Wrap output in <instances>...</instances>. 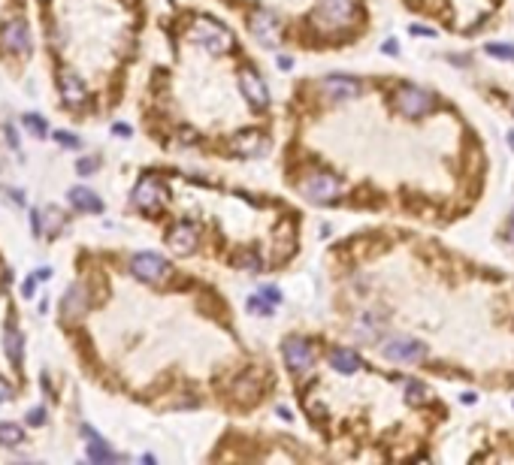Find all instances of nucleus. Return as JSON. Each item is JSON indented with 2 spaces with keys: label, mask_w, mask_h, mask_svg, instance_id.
<instances>
[{
  "label": "nucleus",
  "mask_w": 514,
  "mask_h": 465,
  "mask_svg": "<svg viewBox=\"0 0 514 465\" xmlns=\"http://www.w3.org/2000/svg\"><path fill=\"white\" fill-rule=\"evenodd\" d=\"M278 302H281L278 287H264V290L255 293V296L245 302V308L248 311H257V315H272V308H276Z\"/></svg>",
  "instance_id": "nucleus-15"
},
{
  "label": "nucleus",
  "mask_w": 514,
  "mask_h": 465,
  "mask_svg": "<svg viewBox=\"0 0 514 465\" xmlns=\"http://www.w3.org/2000/svg\"><path fill=\"white\" fill-rule=\"evenodd\" d=\"M9 396H13V387H9L6 378H0V402H6Z\"/></svg>",
  "instance_id": "nucleus-29"
},
{
  "label": "nucleus",
  "mask_w": 514,
  "mask_h": 465,
  "mask_svg": "<svg viewBox=\"0 0 514 465\" xmlns=\"http://www.w3.org/2000/svg\"><path fill=\"white\" fill-rule=\"evenodd\" d=\"M393 100H397L399 112L409 115V118H423V115H427L430 109H432V97L427 94V91L415 88V85H402Z\"/></svg>",
  "instance_id": "nucleus-4"
},
{
  "label": "nucleus",
  "mask_w": 514,
  "mask_h": 465,
  "mask_svg": "<svg viewBox=\"0 0 514 465\" xmlns=\"http://www.w3.org/2000/svg\"><path fill=\"white\" fill-rule=\"evenodd\" d=\"M34 221H37V232H43V236H55V232L64 227V215H60L58 209H52V206H46V209H39V211H34Z\"/></svg>",
  "instance_id": "nucleus-16"
},
{
  "label": "nucleus",
  "mask_w": 514,
  "mask_h": 465,
  "mask_svg": "<svg viewBox=\"0 0 514 465\" xmlns=\"http://www.w3.org/2000/svg\"><path fill=\"white\" fill-rule=\"evenodd\" d=\"M60 94H64L70 106H79L88 97V88L76 73H60Z\"/></svg>",
  "instance_id": "nucleus-14"
},
{
  "label": "nucleus",
  "mask_w": 514,
  "mask_h": 465,
  "mask_svg": "<svg viewBox=\"0 0 514 465\" xmlns=\"http://www.w3.org/2000/svg\"><path fill=\"white\" fill-rule=\"evenodd\" d=\"M411 34H418V37H436V30L427 27V25H411Z\"/></svg>",
  "instance_id": "nucleus-28"
},
{
  "label": "nucleus",
  "mask_w": 514,
  "mask_h": 465,
  "mask_svg": "<svg viewBox=\"0 0 514 465\" xmlns=\"http://www.w3.org/2000/svg\"><path fill=\"white\" fill-rule=\"evenodd\" d=\"M67 197H70V203H73V209H79V211H91V215H97V211L103 209L100 197L94 194V190H88V188H73Z\"/></svg>",
  "instance_id": "nucleus-17"
},
{
  "label": "nucleus",
  "mask_w": 514,
  "mask_h": 465,
  "mask_svg": "<svg viewBox=\"0 0 514 465\" xmlns=\"http://www.w3.org/2000/svg\"><path fill=\"white\" fill-rule=\"evenodd\" d=\"M423 345H418L415 339H406V336H397V339H387L385 341V357L387 360H397V362H418L423 360Z\"/></svg>",
  "instance_id": "nucleus-9"
},
{
  "label": "nucleus",
  "mask_w": 514,
  "mask_h": 465,
  "mask_svg": "<svg viewBox=\"0 0 514 465\" xmlns=\"http://www.w3.org/2000/svg\"><path fill=\"white\" fill-rule=\"evenodd\" d=\"M324 91H327L330 100L342 103V100L357 97L360 94V85L354 82V79H348V76H330V79H324Z\"/></svg>",
  "instance_id": "nucleus-13"
},
{
  "label": "nucleus",
  "mask_w": 514,
  "mask_h": 465,
  "mask_svg": "<svg viewBox=\"0 0 514 465\" xmlns=\"http://www.w3.org/2000/svg\"><path fill=\"white\" fill-rule=\"evenodd\" d=\"M134 203L139 209H146V211H158L160 206L167 203V188L160 185L158 178H143L134 188Z\"/></svg>",
  "instance_id": "nucleus-8"
},
{
  "label": "nucleus",
  "mask_w": 514,
  "mask_h": 465,
  "mask_svg": "<svg viewBox=\"0 0 514 465\" xmlns=\"http://www.w3.org/2000/svg\"><path fill=\"white\" fill-rule=\"evenodd\" d=\"M191 39L200 43L203 48H209L212 55H224V52L233 48V34H230L224 25H218L215 18H209V15H197L194 18V25H191Z\"/></svg>",
  "instance_id": "nucleus-1"
},
{
  "label": "nucleus",
  "mask_w": 514,
  "mask_h": 465,
  "mask_svg": "<svg viewBox=\"0 0 514 465\" xmlns=\"http://www.w3.org/2000/svg\"><path fill=\"white\" fill-rule=\"evenodd\" d=\"M427 387L423 384H409V402H415V405H420V402H427Z\"/></svg>",
  "instance_id": "nucleus-25"
},
{
  "label": "nucleus",
  "mask_w": 514,
  "mask_h": 465,
  "mask_svg": "<svg viewBox=\"0 0 514 465\" xmlns=\"http://www.w3.org/2000/svg\"><path fill=\"white\" fill-rule=\"evenodd\" d=\"M130 272L139 281H148V284H160V281L169 278V263L158 254H136L130 260Z\"/></svg>",
  "instance_id": "nucleus-3"
},
{
  "label": "nucleus",
  "mask_w": 514,
  "mask_h": 465,
  "mask_svg": "<svg viewBox=\"0 0 514 465\" xmlns=\"http://www.w3.org/2000/svg\"><path fill=\"white\" fill-rule=\"evenodd\" d=\"M55 139H58L60 145H70V148H76V145H79V139H76V136H70V133H64V130H60V133H55Z\"/></svg>",
  "instance_id": "nucleus-27"
},
{
  "label": "nucleus",
  "mask_w": 514,
  "mask_h": 465,
  "mask_svg": "<svg viewBox=\"0 0 514 465\" xmlns=\"http://www.w3.org/2000/svg\"><path fill=\"white\" fill-rule=\"evenodd\" d=\"M508 239L514 242V209H511V227H508Z\"/></svg>",
  "instance_id": "nucleus-33"
},
{
  "label": "nucleus",
  "mask_w": 514,
  "mask_h": 465,
  "mask_svg": "<svg viewBox=\"0 0 514 465\" xmlns=\"http://www.w3.org/2000/svg\"><path fill=\"white\" fill-rule=\"evenodd\" d=\"M27 423H30V426H39V423H46V411L43 408H34V411L27 414Z\"/></svg>",
  "instance_id": "nucleus-26"
},
{
  "label": "nucleus",
  "mask_w": 514,
  "mask_h": 465,
  "mask_svg": "<svg viewBox=\"0 0 514 465\" xmlns=\"http://www.w3.org/2000/svg\"><path fill=\"white\" fill-rule=\"evenodd\" d=\"M300 190L306 199H311V203H333V199L339 197L342 185H339V178L330 176V173H311V176L302 178Z\"/></svg>",
  "instance_id": "nucleus-2"
},
{
  "label": "nucleus",
  "mask_w": 514,
  "mask_h": 465,
  "mask_svg": "<svg viewBox=\"0 0 514 465\" xmlns=\"http://www.w3.org/2000/svg\"><path fill=\"white\" fill-rule=\"evenodd\" d=\"M94 169H97V160H79V173H82V176L94 173Z\"/></svg>",
  "instance_id": "nucleus-30"
},
{
  "label": "nucleus",
  "mask_w": 514,
  "mask_h": 465,
  "mask_svg": "<svg viewBox=\"0 0 514 465\" xmlns=\"http://www.w3.org/2000/svg\"><path fill=\"white\" fill-rule=\"evenodd\" d=\"M115 133H118V136H127L130 130H127V124H115Z\"/></svg>",
  "instance_id": "nucleus-32"
},
{
  "label": "nucleus",
  "mask_w": 514,
  "mask_h": 465,
  "mask_svg": "<svg viewBox=\"0 0 514 465\" xmlns=\"http://www.w3.org/2000/svg\"><path fill=\"white\" fill-rule=\"evenodd\" d=\"M25 438L22 426H15V423H0V444H6V447H13Z\"/></svg>",
  "instance_id": "nucleus-22"
},
{
  "label": "nucleus",
  "mask_w": 514,
  "mask_h": 465,
  "mask_svg": "<svg viewBox=\"0 0 514 465\" xmlns=\"http://www.w3.org/2000/svg\"><path fill=\"white\" fill-rule=\"evenodd\" d=\"M0 39H4V46L9 52H27L30 48V34H27V25L22 18H15V22H6L4 30H0Z\"/></svg>",
  "instance_id": "nucleus-11"
},
{
  "label": "nucleus",
  "mask_w": 514,
  "mask_h": 465,
  "mask_svg": "<svg viewBox=\"0 0 514 465\" xmlns=\"http://www.w3.org/2000/svg\"><path fill=\"white\" fill-rule=\"evenodd\" d=\"M330 366L336 372H345V375H354V372L360 369V357L348 348H336L330 353Z\"/></svg>",
  "instance_id": "nucleus-18"
},
{
  "label": "nucleus",
  "mask_w": 514,
  "mask_h": 465,
  "mask_svg": "<svg viewBox=\"0 0 514 465\" xmlns=\"http://www.w3.org/2000/svg\"><path fill=\"white\" fill-rule=\"evenodd\" d=\"M239 88H242V94H245V100L255 109H266L269 106V88H266V82L257 76V70H251V67H245L239 73Z\"/></svg>",
  "instance_id": "nucleus-6"
},
{
  "label": "nucleus",
  "mask_w": 514,
  "mask_h": 465,
  "mask_svg": "<svg viewBox=\"0 0 514 465\" xmlns=\"http://www.w3.org/2000/svg\"><path fill=\"white\" fill-rule=\"evenodd\" d=\"M85 438H88V459H94V462H113L115 459V453L106 447L103 438H100L97 432H91L88 426H85Z\"/></svg>",
  "instance_id": "nucleus-19"
},
{
  "label": "nucleus",
  "mask_w": 514,
  "mask_h": 465,
  "mask_svg": "<svg viewBox=\"0 0 514 465\" xmlns=\"http://www.w3.org/2000/svg\"><path fill=\"white\" fill-rule=\"evenodd\" d=\"M285 362L297 375H309L315 369V353H311L306 339H288L285 341Z\"/></svg>",
  "instance_id": "nucleus-5"
},
{
  "label": "nucleus",
  "mask_w": 514,
  "mask_h": 465,
  "mask_svg": "<svg viewBox=\"0 0 514 465\" xmlns=\"http://www.w3.org/2000/svg\"><path fill=\"white\" fill-rule=\"evenodd\" d=\"M318 18L327 25H348L354 18V0H321L318 4Z\"/></svg>",
  "instance_id": "nucleus-10"
},
{
  "label": "nucleus",
  "mask_w": 514,
  "mask_h": 465,
  "mask_svg": "<svg viewBox=\"0 0 514 465\" xmlns=\"http://www.w3.org/2000/svg\"><path fill=\"white\" fill-rule=\"evenodd\" d=\"M397 48H399V46H397V43H393V39H387V43H385V52H390V55H393V52H397Z\"/></svg>",
  "instance_id": "nucleus-31"
},
{
  "label": "nucleus",
  "mask_w": 514,
  "mask_h": 465,
  "mask_svg": "<svg viewBox=\"0 0 514 465\" xmlns=\"http://www.w3.org/2000/svg\"><path fill=\"white\" fill-rule=\"evenodd\" d=\"M82 308H85V293H82V287H73L64 299V315L76 317V315H82Z\"/></svg>",
  "instance_id": "nucleus-21"
},
{
  "label": "nucleus",
  "mask_w": 514,
  "mask_h": 465,
  "mask_svg": "<svg viewBox=\"0 0 514 465\" xmlns=\"http://www.w3.org/2000/svg\"><path fill=\"white\" fill-rule=\"evenodd\" d=\"M169 248L179 251V254H188V251L197 248V227L188 224V221H181V224H176L173 230H169Z\"/></svg>",
  "instance_id": "nucleus-12"
},
{
  "label": "nucleus",
  "mask_w": 514,
  "mask_h": 465,
  "mask_svg": "<svg viewBox=\"0 0 514 465\" xmlns=\"http://www.w3.org/2000/svg\"><path fill=\"white\" fill-rule=\"evenodd\" d=\"M248 27H251V34H255L264 46H272V48L278 46V39H281V34H278V18L272 15L269 9H255V13H251V18H248Z\"/></svg>",
  "instance_id": "nucleus-7"
},
{
  "label": "nucleus",
  "mask_w": 514,
  "mask_h": 465,
  "mask_svg": "<svg viewBox=\"0 0 514 465\" xmlns=\"http://www.w3.org/2000/svg\"><path fill=\"white\" fill-rule=\"evenodd\" d=\"M508 143H511V148H514V133H511V136H508Z\"/></svg>",
  "instance_id": "nucleus-34"
},
{
  "label": "nucleus",
  "mask_w": 514,
  "mask_h": 465,
  "mask_svg": "<svg viewBox=\"0 0 514 465\" xmlns=\"http://www.w3.org/2000/svg\"><path fill=\"white\" fill-rule=\"evenodd\" d=\"M4 345H6V357L18 366V362H22V353H25V348H22V332L9 327V329L4 332Z\"/></svg>",
  "instance_id": "nucleus-20"
},
{
  "label": "nucleus",
  "mask_w": 514,
  "mask_h": 465,
  "mask_svg": "<svg viewBox=\"0 0 514 465\" xmlns=\"http://www.w3.org/2000/svg\"><path fill=\"white\" fill-rule=\"evenodd\" d=\"M487 55L499 58V60H514V46H506V43H487Z\"/></svg>",
  "instance_id": "nucleus-23"
},
{
  "label": "nucleus",
  "mask_w": 514,
  "mask_h": 465,
  "mask_svg": "<svg viewBox=\"0 0 514 465\" xmlns=\"http://www.w3.org/2000/svg\"><path fill=\"white\" fill-rule=\"evenodd\" d=\"M25 127H27V133H34V136H46V121L39 115H25Z\"/></svg>",
  "instance_id": "nucleus-24"
}]
</instances>
